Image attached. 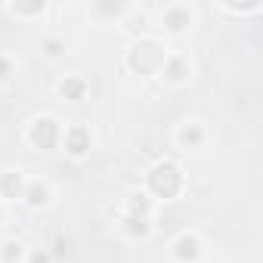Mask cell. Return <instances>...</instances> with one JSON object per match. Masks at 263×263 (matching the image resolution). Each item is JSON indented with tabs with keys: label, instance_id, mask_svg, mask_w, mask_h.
Returning <instances> with one entry per match:
<instances>
[{
	"label": "cell",
	"instance_id": "1",
	"mask_svg": "<svg viewBox=\"0 0 263 263\" xmlns=\"http://www.w3.org/2000/svg\"><path fill=\"white\" fill-rule=\"evenodd\" d=\"M167 47L161 44V41H155V37H143V41H137L134 47L127 50V68L130 71H137V74H158L161 71V65H164V59H167Z\"/></svg>",
	"mask_w": 263,
	"mask_h": 263
},
{
	"label": "cell",
	"instance_id": "2",
	"mask_svg": "<svg viewBox=\"0 0 263 263\" xmlns=\"http://www.w3.org/2000/svg\"><path fill=\"white\" fill-rule=\"evenodd\" d=\"M183 171H180V164H174V161H158L155 167H152V174H149V189H152V195H158V198H177L180 192H183Z\"/></svg>",
	"mask_w": 263,
	"mask_h": 263
},
{
	"label": "cell",
	"instance_id": "3",
	"mask_svg": "<svg viewBox=\"0 0 263 263\" xmlns=\"http://www.w3.org/2000/svg\"><path fill=\"white\" fill-rule=\"evenodd\" d=\"M59 146L68 158L74 161H84L90 152H93V134L87 124H68L62 127V137H59Z\"/></svg>",
	"mask_w": 263,
	"mask_h": 263
},
{
	"label": "cell",
	"instance_id": "4",
	"mask_svg": "<svg viewBox=\"0 0 263 263\" xmlns=\"http://www.w3.org/2000/svg\"><path fill=\"white\" fill-rule=\"evenodd\" d=\"M59 137H62V127H59V121L50 118V115L34 118V121L28 124V130H25V140H28L34 149H56V146H59Z\"/></svg>",
	"mask_w": 263,
	"mask_h": 263
},
{
	"label": "cell",
	"instance_id": "5",
	"mask_svg": "<svg viewBox=\"0 0 263 263\" xmlns=\"http://www.w3.org/2000/svg\"><path fill=\"white\" fill-rule=\"evenodd\" d=\"M192 22H195V13L189 10V4H167L161 10V28L167 34H186Z\"/></svg>",
	"mask_w": 263,
	"mask_h": 263
},
{
	"label": "cell",
	"instance_id": "6",
	"mask_svg": "<svg viewBox=\"0 0 263 263\" xmlns=\"http://www.w3.org/2000/svg\"><path fill=\"white\" fill-rule=\"evenodd\" d=\"M158 74H161L167 84H174V87H183V84L192 78V62H189V56H186V53H174V50H171Z\"/></svg>",
	"mask_w": 263,
	"mask_h": 263
},
{
	"label": "cell",
	"instance_id": "7",
	"mask_svg": "<svg viewBox=\"0 0 263 263\" xmlns=\"http://www.w3.org/2000/svg\"><path fill=\"white\" fill-rule=\"evenodd\" d=\"M171 254H174V260L177 263H198L201 260V238L195 235V232H183L174 245H171Z\"/></svg>",
	"mask_w": 263,
	"mask_h": 263
},
{
	"label": "cell",
	"instance_id": "8",
	"mask_svg": "<svg viewBox=\"0 0 263 263\" xmlns=\"http://www.w3.org/2000/svg\"><path fill=\"white\" fill-rule=\"evenodd\" d=\"M22 201H25L28 208H47V204L53 201L50 183H44V180H28V183H25V192H22Z\"/></svg>",
	"mask_w": 263,
	"mask_h": 263
},
{
	"label": "cell",
	"instance_id": "9",
	"mask_svg": "<svg viewBox=\"0 0 263 263\" xmlns=\"http://www.w3.org/2000/svg\"><path fill=\"white\" fill-rule=\"evenodd\" d=\"M25 183H28V180L22 177V171H4V174H0V198H7V201L22 198Z\"/></svg>",
	"mask_w": 263,
	"mask_h": 263
},
{
	"label": "cell",
	"instance_id": "10",
	"mask_svg": "<svg viewBox=\"0 0 263 263\" xmlns=\"http://www.w3.org/2000/svg\"><path fill=\"white\" fill-rule=\"evenodd\" d=\"M177 143H180L183 149H198V146L204 143V127H201L198 121H183V124L177 127Z\"/></svg>",
	"mask_w": 263,
	"mask_h": 263
},
{
	"label": "cell",
	"instance_id": "11",
	"mask_svg": "<svg viewBox=\"0 0 263 263\" xmlns=\"http://www.w3.org/2000/svg\"><path fill=\"white\" fill-rule=\"evenodd\" d=\"M59 93H62L68 102H84L87 93H90V84H87V78H81V74H68L65 81H59Z\"/></svg>",
	"mask_w": 263,
	"mask_h": 263
},
{
	"label": "cell",
	"instance_id": "12",
	"mask_svg": "<svg viewBox=\"0 0 263 263\" xmlns=\"http://www.w3.org/2000/svg\"><path fill=\"white\" fill-rule=\"evenodd\" d=\"M127 217H143V220L152 217V198H149V192H143V189L127 192Z\"/></svg>",
	"mask_w": 263,
	"mask_h": 263
},
{
	"label": "cell",
	"instance_id": "13",
	"mask_svg": "<svg viewBox=\"0 0 263 263\" xmlns=\"http://www.w3.org/2000/svg\"><path fill=\"white\" fill-rule=\"evenodd\" d=\"M28 248L19 238H4L0 241V263H25Z\"/></svg>",
	"mask_w": 263,
	"mask_h": 263
},
{
	"label": "cell",
	"instance_id": "14",
	"mask_svg": "<svg viewBox=\"0 0 263 263\" xmlns=\"http://www.w3.org/2000/svg\"><path fill=\"white\" fill-rule=\"evenodd\" d=\"M7 13L16 19H41L47 13V4H7Z\"/></svg>",
	"mask_w": 263,
	"mask_h": 263
},
{
	"label": "cell",
	"instance_id": "15",
	"mask_svg": "<svg viewBox=\"0 0 263 263\" xmlns=\"http://www.w3.org/2000/svg\"><path fill=\"white\" fill-rule=\"evenodd\" d=\"M41 53H44L47 59H62V56H65V41H62V37L47 34V37L41 41Z\"/></svg>",
	"mask_w": 263,
	"mask_h": 263
},
{
	"label": "cell",
	"instance_id": "16",
	"mask_svg": "<svg viewBox=\"0 0 263 263\" xmlns=\"http://www.w3.org/2000/svg\"><path fill=\"white\" fill-rule=\"evenodd\" d=\"M124 232L146 238V235L152 232V223H149V220H143V217H127V214H124Z\"/></svg>",
	"mask_w": 263,
	"mask_h": 263
},
{
	"label": "cell",
	"instance_id": "17",
	"mask_svg": "<svg viewBox=\"0 0 263 263\" xmlns=\"http://www.w3.org/2000/svg\"><path fill=\"white\" fill-rule=\"evenodd\" d=\"M13 74H16V62H13L10 56H4V53H0V84H7Z\"/></svg>",
	"mask_w": 263,
	"mask_h": 263
},
{
	"label": "cell",
	"instance_id": "18",
	"mask_svg": "<svg viewBox=\"0 0 263 263\" xmlns=\"http://www.w3.org/2000/svg\"><path fill=\"white\" fill-rule=\"evenodd\" d=\"M25 260H28V263H50V254H47V251H31Z\"/></svg>",
	"mask_w": 263,
	"mask_h": 263
}]
</instances>
